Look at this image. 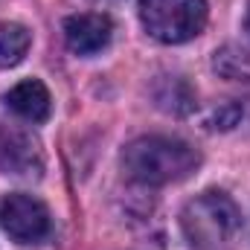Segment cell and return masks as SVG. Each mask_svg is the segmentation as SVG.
Instances as JSON below:
<instances>
[{
  "mask_svg": "<svg viewBox=\"0 0 250 250\" xmlns=\"http://www.w3.org/2000/svg\"><path fill=\"white\" fill-rule=\"evenodd\" d=\"M140 21L160 44H184L207 26V0H140Z\"/></svg>",
  "mask_w": 250,
  "mask_h": 250,
  "instance_id": "cell-3",
  "label": "cell"
},
{
  "mask_svg": "<svg viewBox=\"0 0 250 250\" xmlns=\"http://www.w3.org/2000/svg\"><path fill=\"white\" fill-rule=\"evenodd\" d=\"M201 166L198 148H192L187 140L148 134L128 143L123 151L125 175L146 187H166L187 181L189 175Z\"/></svg>",
  "mask_w": 250,
  "mask_h": 250,
  "instance_id": "cell-1",
  "label": "cell"
},
{
  "mask_svg": "<svg viewBox=\"0 0 250 250\" xmlns=\"http://www.w3.org/2000/svg\"><path fill=\"white\" fill-rule=\"evenodd\" d=\"M0 227L21 245H32L50 236V209L26 195V192H12L0 198Z\"/></svg>",
  "mask_w": 250,
  "mask_h": 250,
  "instance_id": "cell-4",
  "label": "cell"
},
{
  "mask_svg": "<svg viewBox=\"0 0 250 250\" xmlns=\"http://www.w3.org/2000/svg\"><path fill=\"white\" fill-rule=\"evenodd\" d=\"M181 230L195 250H224L242 233V212L224 192H201L181 212Z\"/></svg>",
  "mask_w": 250,
  "mask_h": 250,
  "instance_id": "cell-2",
  "label": "cell"
},
{
  "mask_svg": "<svg viewBox=\"0 0 250 250\" xmlns=\"http://www.w3.org/2000/svg\"><path fill=\"white\" fill-rule=\"evenodd\" d=\"M3 102L9 105L12 114H18L21 120L26 123H44L50 117V108H53V99H50V90L44 87V82L38 79H23L18 82L6 96Z\"/></svg>",
  "mask_w": 250,
  "mask_h": 250,
  "instance_id": "cell-7",
  "label": "cell"
},
{
  "mask_svg": "<svg viewBox=\"0 0 250 250\" xmlns=\"http://www.w3.org/2000/svg\"><path fill=\"white\" fill-rule=\"evenodd\" d=\"M114 38V23L102 12H82L64 21V41L76 56H96Z\"/></svg>",
  "mask_w": 250,
  "mask_h": 250,
  "instance_id": "cell-6",
  "label": "cell"
},
{
  "mask_svg": "<svg viewBox=\"0 0 250 250\" xmlns=\"http://www.w3.org/2000/svg\"><path fill=\"white\" fill-rule=\"evenodd\" d=\"M212 70L227 82H250V50L239 44H224L212 56Z\"/></svg>",
  "mask_w": 250,
  "mask_h": 250,
  "instance_id": "cell-9",
  "label": "cell"
},
{
  "mask_svg": "<svg viewBox=\"0 0 250 250\" xmlns=\"http://www.w3.org/2000/svg\"><path fill=\"white\" fill-rule=\"evenodd\" d=\"M248 29H250V12H248Z\"/></svg>",
  "mask_w": 250,
  "mask_h": 250,
  "instance_id": "cell-12",
  "label": "cell"
},
{
  "mask_svg": "<svg viewBox=\"0 0 250 250\" xmlns=\"http://www.w3.org/2000/svg\"><path fill=\"white\" fill-rule=\"evenodd\" d=\"M242 105L239 102H224V105H218V108H212V114H209V120L207 125L209 128H221V131H230V128H236L239 120H242Z\"/></svg>",
  "mask_w": 250,
  "mask_h": 250,
  "instance_id": "cell-11",
  "label": "cell"
},
{
  "mask_svg": "<svg viewBox=\"0 0 250 250\" xmlns=\"http://www.w3.org/2000/svg\"><path fill=\"white\" fill-rule=\"evenodd\" d=\"M0 169L6 175H21V178L41 175L44 154L38 137L21 125L0 120Z\"/></svg>",
  "mask_w": 250,
  "mask_h": 250,
  "instance_id": "cell-5",
  "label": "cell"
},
{
  "mask_svg": "<svg viewBox=\"0 0 250 250\" xmlns=\"http://www.w3.org/2000/svg\"><path fill=\"white\" fill-rule=\"evenodd\" d=\"M154 102H157L163 111L184 117V114H192V111H195L198 96H195V90L189 87L187 79H181V76H166V79L154 87Z\"/></svg>",
  "mask_w": 250,
  "mask_h": 250,
  "instance_id": "cell-8",
  "label": "cell"
},
{
  "mask_svg": "<svg viewBox=\"0 0 250 250\" xmlns=\"http://www.w3.org/2000/svg\"><path fill=\"white\" fill-rule=\"evenodd\" d=\"M32 35L21 23H0V67H15L26 59Z\"/></svg>",
  "mask_w": 250,
  "mask_h": 250,
  "instance_id": "cell-10",
  "label": "cell"
}]
</instances>
